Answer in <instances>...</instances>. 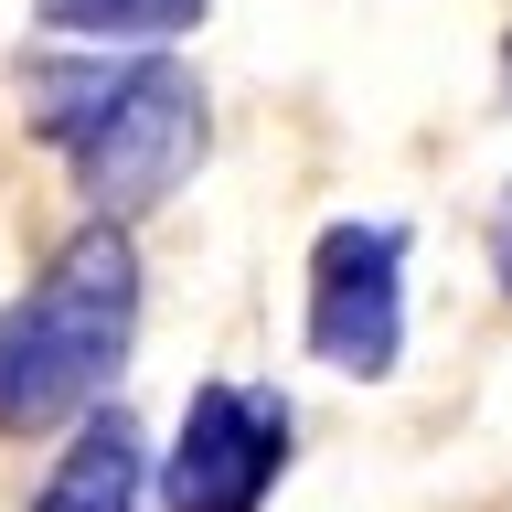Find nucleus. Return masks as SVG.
Here are the masks:
<instances>
[{"label": "nucleus", "mask_w": 512, "mask_h": 512, "mask_svg": "<svg viewBox=\"0 0 512 512\" xmlns=\"http://www.w3.org/2000/svg\"><path fill=\"white\" fill-rule=\"evenodd\" d=\"M150 438H139V416L128 406H96L86 427H64L54 470L32 480L22 512H150Z\"/></svg>", "instance_id": "39448f33"}, {"label": "nucleus", "mask_w": 512, "mask_h": 512, "mask_svg": "<svg viewBox=\"0 0 512 512\" xmlns=\"http://www.w3.org/2000/svg\"><path fill=\"white\" fill-rule=\"evenodd\" d=\"M32 22L54 43H96V54H171L182 32L214 22V0H32Z\"/></svg>", "instance_id": "423d86ee"}, {"label": "nucleus", "mask_w": 512, "mask_h": 512, "mask_svg": "<svg viewBox=\"0 0 512 512\" xmlns=\"http://www.w3.org/2000/svg\"><path fill=\"white\" fill-rule=\"evenodd\" d=\"M139 246L128 224H75L43 278L0 310V438H54V427H86L96 406H118V374L139 352Z\"/></svg>", "instance_id": "f03ea898"}, {"label": "nucleus", "mask_w": 512, "mask_h": 512, "mask_svg": "<svg viewBox=\"0 0 512 512\" xmlns=\"http://www.w3.org/2000/svg\"><path fill=\"white\" fill-rule=\"evenodd\" d=\"M491 278H502V299H512V182H502V203H491Z\"/></svg>", "instance_id": "0eeeda50"}, {"label": "nucleus", "mask_w": 512, "mask_h": 512, "mask_svg": "<svg viewBox=\"0 0 512 512\" xmlns=\"http://www.w3.org/2000/svg\"><path fill=\"white\" fill-rule=\"evenodd\" d=\"M299 342L320 374L384 384L406 363V224L342 214L310 235V299H299Z\"/></svg>", "instance_id": "20e7f679"}, {"label": "nucleus", "mask_w": 512, "mask_h": 512, "mask_svg": "<svg viewBox=\"0 0 512 512\" xmlns=\"http://www.w3.org/2000/svg\"><path fill=\"white\" fill-rule=\"evenodd\" d=\"M502 107H512V32H502Z\"/></svg>", "instance_id": "6e6552de"}, {"label": "nucleus", "mask_w": 512, "mask_h": 512, "mask_svg": "<svg viewBox=\"0 0 512 512\" xmlns=\"http://www.w3.org/2000/svg\"><path fill=\"white\" fill-rule=\"evenodd\" d=\"M288 448H299V416L278 384H224V374L192 384L150 470V512H267L288 480Z\"/></svg>", "instance_id": "7ed1b4c3"}, {"label": "nucleus", "mask_w": 512, "mask_h": 512, "mask_svg": "<svg viewBox=\"0 0 512 512\" xmlns=\"http://www.w3.org/2000/svg\"><path fill=\"white\" fill-rule=\"evenodd\" d=\"M22 128L64 160V182L96 224H139L203 171L214 150V96L182 54H96L43 43L22 54Z\"/></svg>", "instance_id": "f257e3e1"}]
</instances>
